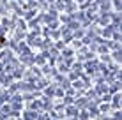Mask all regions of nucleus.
<instances>
[{"instance_id":"nucleus-1","label":"nucleus","mask_w":122,"mask_h":120,"mask_svg":"<svg viewBox=\"0 0 122 120\" xmlns=\"http://www.w3.org/2000/svg\"><path fill=\"white\" fill-rule=\"evenodd\" d=\"M2 43H4V39H2V37H0V44H2Z\"/></svg>"}]
</instances>
